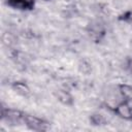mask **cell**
<instances>
[{"mask_svg": "<svg viewBox=\"0 0 132 132\" xmlns=\"http://www.w3.org/2000/svg\"><path fill=\"white\" fill-rule=\"evenodd\" d=\"M12 89L19 95H22V96H27L30 93V90H29L28 86L25 82H22V81H15L12 85Z\"/></svg>", "mask_w": 132, "mask_h": 132, "instance_id": "cell-5", "label": "cell"}, {"mask_svg": "<svg viewBox=\"0 0 132 132\" xmlns=\"http://www.w3.org/2000/svg\"><path fill=\"white\" fill-rule=\"evenodd\" d=\"M23 121L28 126V128L34 131H44V130H47L48 128V124L46 122H44L43 120L39 118L30 116V114H24Z\"/></svg>", "mask_w": 132, "mask_h": 132, "instance_id": "cell-1", "label": "cell"}, {"mask_svg": "<svg viewBox=\"0 0 132 132\" xmlns=\"http://www.w3.org/2000/svg\"><path fill=\"white\" fill-rule=\"evenodd\" d=\"M5 117L11 123H19L20 121L24 120V114L18 110H13V109H8L6 111Z\"/></svg>", "mask_w": 132, "mask_h": 132, "instance_id": "cell-4", "label": "cell"}, {"mask_svg": "<svg viewBox=\"0 0 132 132\" xmlns=\"http://www.w3.org/2000/svg\"><path fill=\"white\" fill-rule=\"evenodd\" d=\"M128 68H129V70L132 72V59H130L129 62H128Z\"/></svg>", "mask_w": 132, "mask_h": 132, "instance_id": "cell-9", "label": "cell"}, {"mask_svg": "<svg viewBox=\"0 0 132 132\" xmlns=\"http://www.w3.org/2000/svg\"><path fill=\"white\" fill-rule=\"evenodd\" d=\"M7 4L16 9H31L33 1L31 0H7Z\"/></svg>", "mask_w": 132, "mask_h": 132, "instance_id": "cell-3", "label": "cell"}, {"mask_svg": "<svg viewBox=\"0 0 132 132\" xmlns=\"http://www.w3.org/2000/svg\"><path fill=\"white\" fill-rule=\"evenodd\" d=\"M91 121H92V123L94 125H102L105 122V120L103 119V117L101 114H94V116H92Z\"/></svg>", "mask_w": 132, "mask_h": 132, "instance_id": "cell-8", "label": "cell"}, {"mask_svg": "<svg viewBox=\"0 0 132 132\" xmlns=\"http://www.w3.org/2000/svg\"><path fill=\"white\" fill-rule=\"evenodd\" d=\"M120 93L122 96L127 100H132V87L129 85H121L120 87Z\"/></svg>", "mask_w": 132, "mask_h": 132, "instance_id": "cell-6", "label": "cell"}, {"mask_svg": "<svg viewBox=\"0 0 132 132\" xmlns=\"http://www.w3.org/2000/svg\"><path fill=\"white\" fill-rule=\"evenodd\" d=\"M57 97L59 99V101H61L63 104H71L72 103V97L69 95V93H67L66 91H59L57 94Z\"/></svg>", "mask_w": 132, "mask_h": 132, "instance_id": "cell-7", "label": "cell"}, {"mask_svg": "<svg viewBox=\"0 0 132 132\" xmlns=\"http://www.w3.org/2000/svg\"><path fill=\"white\" fill-rule=\"evenodd\" d=\"M116 113L124 120H132V107L127 101H123L116 106Z\"/></svg>", "mask_w": 132, "mask_h": 132, "instance_id": "cell-2", "label": "cell"}]
</instances>
